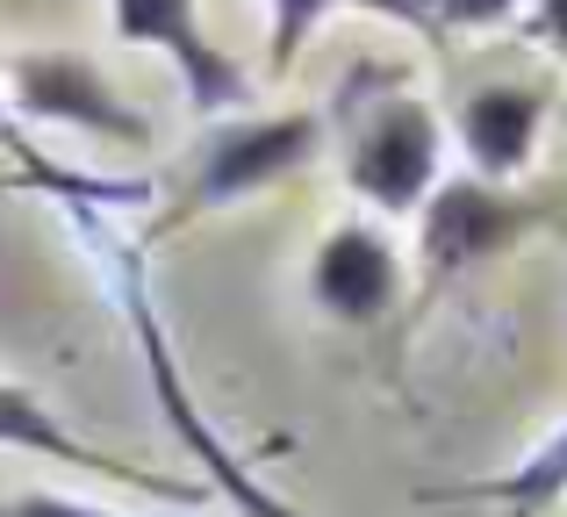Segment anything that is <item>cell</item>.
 I'll return each instance as SVG.
<instances>
[{
    "label": "cell",
    "instance_id": "6da1fadb",
    "mask_svg": "<svg viewBox=\"0 0 567 517\" xmlns=\"http://www.w3.org/2000/svg\"><path fill=\"white\" fill-rule=\"evenodd\" d=\"M22 166H29V180H37V187H51V195H58V209H65L72 238H80V252L94 259V273H101V288H109V302L123 309L130 338H137L144 374H152V395H158V410H166V424L181 432V446L194 453V461L208 467V489L230 496L245 517H309V510L280 504L274 489H259V482H251V467L237 461V453L202 424V410H194V395H187V381H181V360H173V338H166V323H158V302H152L144 245L130 238L123 224H115V209H144V201H152V180H80V173L51 166V158H37V152H22Z\"/></svg>",
    "mask_w": 567,
    "mask_h": 517
},
{
    "label": "cell",
    "instance_id": "7a4b0ae2",
    "mask_svg": "<svg viewBox=\"0 0 567 517\" xmlns=\"http://www.w3.org/2000/svg\"><path fill=\"white\" fill-rule=\"evenodd\" d=\"M317 144H323V115L317 108L223 115V123H208L202 152H194V166H187L181 201L166 209L158 230H181V224H194V216H208V209H237V201L280 187L288 173H302L309 158H317Z\"/></svg>",
    "mask_w": 567,
    "mask_h": 517
},
{
    "label": "cell",
    "instance_id": "3957f363",
    "mask_svg": "<svg viewBox=\"0 0 567 517\" xmlns=\"http://www.w3.org/2000/svg\"><path fill=\"white\" fill-rule=\"evenodd\" d=\"M346 187L381 216H416L439 187V115L416 94H395V80L352 115Z\"/></svg>",
    "mask_w": 567,
    "mask_h": 517
},
{
    "label": "cell",
    "instance_id": "277c9868",
    "mask_svg": "<svg viewBox=\"0 0 567 517\" xmlns=\"http://www.w3.org/2000/svg\"><path fill=\"white\" fill-rule=\"evenodd\" d=\"M8 101L29 123H58L80 137H109V144H152V123L115 94V80L80 51H22L8 58Z\"/></svg>",
    "mask_w": 567,
    "mask_h": 517
},
{
    "label": "cell",
    "instance_id": "5b68a950",
    "mask_svg": "<svg viewBox=\"0 0 567 517\" xmlns=\"http://www.w3.org/2000/svg\"><path fill=\"white\" fill-rule=\"evenodd\" d=\"M109 22H115L123 43L173 58V72H181V86H187V108L202 115V123H223V115L251 108V80L237 72L230 51H216V43L202 37V8H194V0H109Z\"/></svg>",
    "mask_w": 567,
    "mask_h": 517
},
{
    "label": "cell",
    "instance_id": "8992f818",
    "mask_svg": "<svg viewBox=\"0 0 567 517\" xmlns=\"http://www.w3.org/2000/svg\"><path fill=\"white\" fill-rule=\"evenodd\" d=\"M525 230H532V209L511 187H488L474 173H460V180H439L431 201L416 209V252H424L431 280H453L467 266L496 259L503 245H517Z\"/></svg>",
    "mask_w": 567,
    "mask_h": 517
},
{
    "label": "cell",
    "instance_id": "52a82bcc",
    "mask_svg": "<svg viewBox=\"0 0 567 517\" xmlns=\"http://www.w3.org/2000/svg\"><path fill=\"white\" fill-rule=\"evenodd\" d=\"M0 446L37 453V461H58V467H80V475H101V482H123V489L158 496V504H202V496H208V489H194V482L144 475V467H130V461H115V453L86 446L80 432H65V424L51 417V403H43L37 389H22V381H0Z\"/></svg>",
    "mask_w": 567,
    "mask_h": 517
},
{
    "label": "cell",
    "instance_id": "ba28073f",
    "mask_svg": "<svg viewBox=\"0 0 567 517\" xmlns=\"http://www.w3.org/2000/svg\"><path fill=\"white\" fill-rule=\"evenodd\" d=\"M402 294V259L374 224H338L309 259V302L338 323H381Z\"/></svg>",
    "mask_w": 567,
    "mask_h": 517
},
{
    "label": "cell",
    "instance_id": "9c48e42d",
    "mask_svg": "<svg viewBox=\"0 0 567 517\" xmlns=\"http://www.w3.org/2000/svg\"><path fill=\"white\" fill-rule=\"evenodd\" d=\"M539 123H546V94L539 86H474L460 101V144H467V166L474 180L503 187L532 166L539 152Z\"/></svg>",
    "mask_w": 567,
    "mask_h": 517
},
{
    "label": "cell",
    "instance_id": "30bf717a",
    "mask_svg": "<svg viewBox=\"0 0 567 517\" xmlns=\"http://www.w3.org/2000/svg\"><path fill=\"white\" fill-rule=\"evenodd\" d=\"M567 496V417L560 432H546L511 475H488V482H460V489H424V504H503L511 517H539L546 504Z\"/></svg>",
    "mask_w": 567,
    "mask_h": 517
},
{
    "label": "cell",
    "instance_id": "8fae6325",
    "mask_svg": "<svg viewBox=\"0 0 567 517\" xmlns=\"http://www.w3.org/2000/svg\"><path fill=\"white\" fill-rule=\"evenodd\" d=\"M338 0H274V43H266V58H274V72H288L295 58H302V43L323 29V14H331Z\"/></svg>",
    "mask_w": 567,
    "mask_h": 517
},
{
    "label": "cell",
    "instance_id": "7c38bea8",
    "mask_svg": "<svg viewBox=\"0 0 567 517\" xmlns=\"http://www.w3.org/2000/svg\"><path fill=\"white\" fill-rule=\"evenodd\" d=\"M0 517H130V510L86 504V496H51V489H29V496H14V504H0Z\"/></svg>",
    "mask_w": 567,
    "mask_h": 517
},
{
    "label": "cell",
    "instance_id": "4fadbf2b",
    "mask_svg": "<svg viewBox=\"0 0 567 517\" xmlns=\"http://www.w3.org/2000/svg\"><path fill=\"white\" fill-rule=\"evenodd\" d=\"M338 8H360V14H388V22L416 29V37H445V22H439V0H338Z\"/></svg>",
    "mask_w": 567,
    "mask_h": 517
},
{
    "label": "cell",
    "instance_id": "5bb4252c",
    "mask_svg": "<svg viewBox=\"0 0 567 517\" xmlns=\"http://www.w3.org/2000/svg\"><path fill=\"white\" fill-rule=\"evenodd\" d=\"M503 14H517V0H439L445 29H496Z\"/></svg>",
    "mask_w": 567,
    "mask_h": 517
},
{
    "label": "cell",
    "instance_id": "9a60e30c",
    "mask_svg": "<svg viewBox=\"0 0 567 517\" xmlns=\"http://www.w3.org/2000/svg\"><path fill=\"white\" fill-rule=\"evenodd\" d=\"M532 37L567 51V0H532Z\"/></svg>",
    "mask_w": 567,
    "mask_h": 517
},
{
    "label": "cell",
    "instance_id": "2e32d148",
    "mask_svg": "<svg viewBox=\"0 0 567 517\" xmlns=\"http://www.w3.org/2000/svg\"><path fill=\"white\" fill-rule=\"evenodd\" d=\"M0 130H8V123H0Z\"/></svg>",
    "mask_w": 567,
    "mask_h": 517
}]
</instances>
